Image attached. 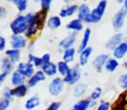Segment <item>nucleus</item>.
Segmentation results:
<instances>
[{"mask_svg":"<svg viewBox=\"0 0 127 110\" xmlns=\"http://www.w3.org/2000/svg\"><path fill=\"white\" fill-rule=\"evenodd\" d=\"M29 63L32 64L35 67L37 68H42V66L43 65V62H42V58L40 57H36L33 54H30L29 55Z\"/></svg>","mask_w":127,"mask_h":110,"instance_id":"31","label":"nucleus"},{"mask_svg":"<svg viewBox=\"0 0 127 110\" xmlns=\"http://www.w3.org/2000/svg\"><path fill=\"white\" fill-rule=\"evenodd\" d=\"M91 10L90 6H89L87 3H82L81 4L79 5V9H78V12H77V18H79L80 21L84 22V23H87V19H88L89 16L91 14Z\"/></svg>","mask_w":127,"mask_h":110,"instance_id":"9","label":"nucleus"},{"mask_svg":"<svg viewBox=\"0 0 127 110\" xmlns=\"http://www.w3.org/2000/svg\"><path fill=\"white\" fill-rule=\"evenodd\" d=\"M98 106V102H94V101H91L90 103V109H94V108H97Z\"/></svg>","mask_w":127,"mask_h":110,"instance_id":"46","label":"nucleus"},{"mask_svg":"<svg viewBox=\"0 0 127 110\" xmlns=\"http://www.w3.org/2000/svg\"><path fill=\"white\" fill-rule=\"evenodd\" d=\"M7 55V58H9L13 63H17L19 61L21 57V52L20 50H17V49H9L5 52Z\"/></svg>","mask_w":127,"mask_h":110,"instance_id":"29","label":"nucleus"},{"mask_svg":"<svg viewBox=\"0 0 127 110\" xmlns=\"http://www.w3.org/2000/svg\"><path fill=\"white\" fill-rule=\"evenodd\" d=\"M118 85L123 90H127V73H123L118 78Z\"/></svg>","mask_w":127,"mask_h":110,"instance_id":"33","label":"nucleus"},{"mask_svg":"<svg viewBox=\"0 0 127 110\" xmlns=\"http://www.w3.org/2000/svg\"><path fill=\"white\" fill-rule=\"evenodd\" d=\"M127 109V97L126 94H122L119 96L117 102H114L112 110H126Z\"/></svg>","mask_w":127,"mask_h":110,"instance_id":"19","label":"nucleus"},{"mask_svg":"<svg viewBox=\"0 0 127 110\" xmlns=\"http://www.w3.org/2000/svg\"><path fill=\"white\" fill-rule=\"evenodd\" d=\"M123 8L125 9V10L127 11V0H125V1H123Z\"/></svg>","mask_w":127,"mask_h":110,"instance_id":"47","label":"nucleus"},{"mask_svg":"<svg viewBox=\"0 0 127 110\" xmlns=\"http://www.w3.org/2000/svg\"><path fill=\"white\" fill-rule=\"evenodd\" d=\"M5 15H6V10H5V8L0 6V18L4 17Z\"/></svg>","mask_w":127,"mask_h":110,"instance_id":"45","label":"nucleus"},{"mask_svg":"<svg viewBox=\"0 0 127 110\" xmlns=\"http://www.w3.org/2000/svg\"><path fill=\"white\" fill-rule=\"evenodd\" d=\"M127 17V11L124 8H120L112 19V24L114 30L119 31L123 28Z\"/></svg>","mask_w":127,"mask_h":110,"instance_id":"3","label":"nucleus"},{"mask_svg":"<svg viewBox=\"0 0 127 110\" xmlns=\"http://www.w3.org/2000/svg\"><path fill=\"white\" fill-rule=\"evenodd\" d=\"M91 100L89 98L80 99L78 102H75L72 110H87L90 109Z\"/></svg>","mask_w":127,"mask_h":110,"instance_id":"23","label":"nucleus"},{"mask_svg":"<svg viewBox=\"0 0 127 110\" xmlns=\"http://www.w3.org/2000/svg\"><path fill=\"white\" fill-rule=\"evenodd\" d=\"M75 54H76V49L74 47L65 50L63 52V56H62L63 59L62 60L67 62V64L72 63V62H74V58H75Z\"/></svg>","mask_w":127,"mask_h":110,"instance_id":"26","label":"nucleus"},{"mask_svg":"<svg viewBox=\"0 0 127 110\" xmlns=\"http://www.w3.org/2000/svg\"><path fill=\"white\" fill-rule=\"evenodd\" d=\"M38 28H37V25L35 24V22H34L33 24H31L30 26H29L28 28H27L26 32H25V35L26 37H32L36 34V32L38 31Z\"/></svg>","mask_w":127,"mask_h":110,"instance_id":"35","label":"nucleus"},{"mask_svg":"<svg viewBox=\"0 0 127 110\" xmlns=\"http://www.w3.org/2000/svg\"><path fill=\"white\" fill-rule=\"evenodd\" d=\"M119 66V60L114 58L113 57H111V58H108L107 62L105 63L104 70H105V72H109V73H112V72H115L116 71H117Z\"/></svg>","mask_w":127,"mask_h":110,"instance_id":"18","label":"nucleus"},{"mask_svg":"<svg viewBox=\"0 0 127 110\" xmlns=\"http://www.w3.org/2000/svg\"><path fill=\"white\" fill-rule=\"evenodd\" d=\"M12 3L17 6V10L19 11L23 12L24 10H26L27 5H28V2L26 0H14V1H12Z\"/></svg>","mask_w":127,"mask_h":110,"instance_id":"34","label":"nucleus"},{"mask_svg":"<svg viewBox=\"0 0 127 110\" xmlns=\"http://www.w3.org/2000/svg\"><path fill=\"white\" fill-rule=\"evenodd\" d=\"M124 65V68L126 69V70H127V60L124 62V65Z\"/></svg>","mask_w":127,"mask_h":110,"instance_id":"48","label":"nucleus"},{"mask_svg":"<svg viewBox=\"0 0 127 110\" xmlns=\"http://www.w3.org/2000/svg\"><path fill=\"white\" fill-rule=\"evenodd\" d=\"M25 78L26 77H24V75L20 73L19 72L17 71H15V72L12 73V76H11V83L14 85V86H19V85H23L25 81Z\"/></svg>","mask_w":127,"mask_h":110,"instance_id":"25","label":"nucleus"},{"mask_svg":"<svg viewBox=\"0 0 127 110\" xmlns=\"http://www.w3.org/2000/svg\"><path fill=\"white\" fill-rule=\"evenodd\" d=\"M17 72H20L22 75H24L25 77H31L32 76L35 74V66L32 64L29 63H19V65H17Z\"/></svg>","mask_w":127,"mask_h":110,"instance_id":"8","label":"nucleus"},{"mask_svg":"<svg viewBox=\"0 0 127 110\" xmlns=\"http://www.w3.org/2000/svg\"><path fill=\"white\" fill-rule=\"evenodd\" d=\"M61 106L62 103L60 102H53L45 110H59Z\"/></svg>","mask_w":127,"mask_h":110,"instance_id":"40","label":"nucleus"},{"mask_svg":"<svg viewBox=\"0 0 127 110\" xmlns=\"http://www.w3.org/2000/svg\"><path fill=\"white\" fill-rule=\"evenodd\" d=\"M6 47V40L3 36H0V52L3 51Z\"/></svg>","mask_w":127,"mask_h":110,"instance_id":"42","label":"nucleus"},{"mask_svg":"<svg viewBox=\"0 0 127 110\" xmlns=\"http://www.w3.org/2000/svg\"><path fill=\"white\" fill-rule=\"evenodd\" d=\"M3 95H4V98L8 99V100L10 101V99L12 98V95H10V90H6L3 93Z\"/></svg>","mask_w":127,"mask_h":110,"instance_id":"43","label":"nucleus"},{"mask_svg":"<svg viewBox=\"0 0 127 110\" xmlns=\"http://www.w3.org/2000/svg\"><path fill=\"white\" fill-rule=\"evenodd\" d=\"M42 71L48 77H53V76L56 75V73L58 72L57 65H55V63H52V62L49 64H45L42 66Z\"/></svg>","mask_w":127,"mask_h":110,"instance_id":"20","label":"nucleus"},{"mask_svg":"<svg viewBox=\"0 0 127 110\" xmlns=\"http://www.w3.org/2000/svg\"><path fill=\"white\" fill-rule=\"evenodd\" d=\"M25 19H26V22H27V25L30 26L31 24H33L35 22V14L33 13H28L25 16Z\"/></svg>","mask_w":127,"mask_h":110,"instance_id":"38","label":"nucleus"},{"mask_svg":"<svg viewBox=\"0 0 127 110\" xmlns=\"http://www.w3.org/2000/svg\"><path fill=\"white\" fill-rule=\"evenodd\" d=\"M77 36H78V34L77 33H70L67 36H66L65 38H63L59 43V47L60 49L63 50V52L65 50H67L69 48H72L74 47V45L75 44Z\"/></svg>","mask_w":127,"mask_h":110,"instance_id":"6","label":"nucleus"},{"mask_svg":"<svg viewBox=\"0 0 127 110\" xmlns=\"http://www.w3.org/2000/svg\"><path fill=\"white\" fill-rule=\"evenodd\" d=\"M64 83L63 78L60 77H55L53 80H51L49 85V92L53 96H58L61 95L64 89Z\"/></svg>","mask_w":127,"mask_h":110,"instance_id":"4","label":"nucleus"},{"mask_svg":"<svg viewBox=\"0 0 127 110\" xmlns=\"http://www.w3.org/2000/svg\"><path fill=\"white\" fill-rule=\"evenodd\" d=\"M46 79V75L44 74V72L41 71H37L36 72H35L33 76L29 79L28 81V86L30 88H33L36 84H38L40 82H42Z\"/></svg>","mask_w":127,"mask_h":110,"instance_id":"14","label":"nucleus"},{"mask_svg":"<svg viewBox=\"0 0 127 110\" xmlns=\"http://www.w3.org/2000/svg\"><path fill=\"white\" fill-rule=\"evenodd\" d=\"M91 36H92V30L89 28H87L85 29V31H84L83 35H82L81 41H80V44L78 48V53H80L81 51L85 50L86 48H87L89 47L88 45H89Z\"/></svg>","mask_w":127,"mask_h":110,"instance_id":"16","label":"nucleus"},{"mask_svg":"<svg viewBox=\"0 0 127 110\" xmlns=\"http://www.w3.org/2000/svg\"><path fill=\"white\" fill-rule=\"evenodd\" d=\"M124 38L125 35L123 33H121V32L116 33L115 35H113L112 37H110L108 39V40H107L105 45V48L108 51H112V52L119 44H121L124 41Z\"/></svg>","mask_w":127,"mask_h":110,"instance_id":"5","label":"nucleus"},{"mask_svg":"<svg viewBox=\"0 0 127 110\" xmlns=\"http://www.w3.org/2000/svg\"><path fill=\"white\" fill-rule=\"evenodd\" d=\"M79 5L77 4H69L67 6H64L61 10L59 13V17L62 18H67V17H73L76 12H78Z\"/></svg>","mask_w":127,"mask_h":110,"instance_id":"13","label":"nucleus"},{"mask_svg":"<svg viewBox=\"0 0 127 110\" xmlns=\"http://www.w3.org/2000/svg\"><path fill=\"white\" fill-rule=\"evenodd\" d=\"M13 62L9 58H3L1 60V68L3 70V73H10L13 70Z\"/></svg>","mask_w":127,"mask_h":110,"instance_id":"27","label":"nucleus"},{"mask_svg":"<svg viewBox=\"0 0 127 110\" xmlns=\"http://www.w3.org/2000/svg\"><path fill=\"white\" fill-rule=\"evenodd\" d=\"M112 57L116 59L119 60L124 58L127 54V41L124 40L121 44H119L113 51H112Z\"/></svg>","mask_w":127,"mask_h":110,"instance_id":"11","label":"nucleus"},{"mask_svg":"<svg viewBox=\"0 0 127 110\" xmlns=\"http://www.w3.org/2000/svg\"><path fill=\"white\" fill-rule=\"evenodd\" d=\"M10 29H11L12 33L16 35H19L23 33H25L28 25H27L25 16L19 15L10 22Z\"/></svg>","mask_w":127,"mask_h":110,"instance_id":"2","label":"nucleus"},{"mask_svg":"<svg viewBox=\"0 0 127 110\" xmlns=\"http://www.w3.org/2000/svg\"><path fill=\"white\" fill-rule=\"evenodd\" d=\"M27 92H28V87L26 85H19V86L15 87L14 89L10 90V95L12 96L16 97H24L26 95Z\"/></svg>","mask_w":127,"mask_h":110,"instance_id":"21","label":"nucleus"},{"mask_svg":"<svg viewBox=\"0 0 127 110\" xmlns=\"http://www.w3.org/2000/svg\"><path fill=\"white\" fill-rule=\"evenodd\" d=\"M102 88L101 87H96L94 90L92 91V93L90 94V96L89 99L91 101H94V102H97L99 99H100L101 95H102Z\"/></svg>","mask_w":127,"mask_h":110,"instance_id":"32","label":"nucleus"},{"mask_svg":"<svg viewBox=\"0 0 127 110\" xmlns=\"http://www.w3.org/2000/svg\"><path fill=\"white\" fill-rule=\"evenodd\" d=\"M48 27L51 29H56V28H60L62 25V20L61 17L58 16H53L48 20Z\"/></svg>","mask_w":127,"mask_h":110,"instance_id":"30","label":"nucleus"},{"mask_svg":"<svg viewBox=\"0 0 127 110\" xmlns=\"http://www.w3.org/2000/svg\"><path fill=\"white\" fill-rule=\"evenodd\" d=\"M87 91V85L84 83H79L74 85V95L76 98L82 97Z\"/></svg>","mask_w":127,"mask_h":110,"instance_id":"22","label":"nucleus"},{"mask_svg":"<svg viewBox=\"0 0 127 110\" xmlns=\"http://www.w3.org/2000/svg\"><path fill=\"white\" fill-rule=\"evenodd\" d=\"M67 29L72 31L73 33H77L82 31L84 29V22L80 21L79 18H74L71 20L66 26Z\"/></svg>","mask_w":127,"mask_h":110,"instance_id":"15","label":"nucleus"},{"mask_svg":"<svg viewBox=\"0 0 127 110\" xmlns=\"http://www.w3.org/2000/svg\"><path fill=\"white\" fill-rule=\"evenodd\" d=\"M40 102H41L40 97L38 95H34V96L30 97V99H28L26 101V103L24 105V107H25V109L27 110H32L35 109L36 107H38L40 105Z\"/></svg>","mask_w":127,"mask_h":110,"instance_id":"24","label":"nucleus"},{"mask_svg":"<svg viewBox=\"0 0 127 110\" xmlns=\"http://www.w3.org/2000/svg\"><path fill=\"white\" fill-rule=\"evenodd\" d=\"M94 53V48L92 47H88L85 50L79 53V65L80 66H85L87 65L91 56Z\"/></svg>","mask_w":127,"mask_h":110,"instance_id":"10","label":"nucleus"},{"mask_svg":"<svg viewBox=\"0 0 127 110\" xmlns=\"http://www.w3.org/2000/svg\"><path fill=\"white\" fill-rule=\"evenodd\" d=\"M52 1L51 0H42L41 1V7H42V10H45V11H48V10L50 9Z\"/></svg>","mask_w":127,"mask_h":110,"instance_id":"39","label":"nucleus"},{"mask_svg":"<svg viewBox=\"0 0 127 110\" xmlns=\"http://www.w3.org/2000/svg\"><path fill=\"white\" fill-rule=\"evenodd\" d=\"M10 101L6 98H2L0 99V110H6L10 106Z\"/></svg>","mask_w":127,"mask_h":110,"instance_id":"37","label":"nucleus"},{"mask_svg":"<svg viewBox=\"0 0 127 110\" xmlns=\"http://www.w3.org/2000/svg\"><path fill=\"white\" fill-rule=\"evenodd\" d=\"M47 15H48V11H45V10H41L40 11L35 13V22L37 25V28H38L39 30L42 29V28L44 27L46 18H47Z\"/></svg>","mask_w":127,"mask_h":110,"instance_id":"17","label":"nucleus"},{"mask_svg":"<svg viewBox=\"0 0 127 110\" xmlns=\"http://www.w3.org/2000/svg\"><path fill=\"white\" fill-rule=\"evenodd\" d=\"M70 69L71 67L69 66V64H67V62L63 61V60H61L57 63V71L61 76L65 77L67 72L70 71Z\"/></svg>","mask_w":127,"mask_h":110,"instance_id":"28","label":"nucleus"},{"mask_svg":"<svg viewBox=\"0 0 127 110\" xmlns=\"http://www.w3.org/2000/svg\"><path fill=\"white\" fill-rule=\"evenodd\" d=\"M109 58H110V57L106 54H101L97 55L96 57H94V58L92 61V65L94 66V68L95 69L96 72H101L102 71H103L104 67H105V63L107 62Z\"/></svg>","mask_w":127,"mask_h":110,"instance_id":"7","label":"nucleus"},{"mask_svg":"<svg viewBox=\"0 0 127 110\" xmlns=\"http://www.w3.org/2000/svg\"><path fill=\"white\" fill-rule=\"evenodd\" d=\"M126 35H127V28H126Z\"/></svg>","mask_w":127,"mask_h":110,"instance_id":"49","label":"nucleus"},{"mask_svg":"<svg viewBox=\"0 0 127 110\" xmlns=\"http://www.w3.org/2000/svg\"><path fill=\"white\" fill-rule=\"evenodd\" d=\"M6 77H7L6 73H3V72H2V73L0 74V87H1V85L3 84V81L6 79Z\"/></svg>","mask_w":127,"mask_h":110,"instance_id":"44","label":"nucleus"},{"mask_svg":"<svg viewBox=\"0 0 127 110\" xmlns=\"http://www.w3.org/2000/svg\"><path fill=\"white\" fill-rule=\"evenodd\" d=\"M108 2L106 0H101L98 3L95 8H94L91 11V14L87 19V24H97L102 20L105 12L106 10Z\"/></svg>","mask_w":127,"mask_h":110,"instance_id":"1","label":"nucleus"},{"mask_svg":"<svg viewBox=\"0 0 127 110\" xmlns=\"http://www.w3.org/2000/svg\"><path fill=\"white\" fill-rule=\"evenodd\" d=\"M42 62H43V65L50 63V59H51L50 54H43V55H42Z\"/></svg>","mask_w":127,"mask_h":110,"instance_id":"41","label":"nucleus"},{"mask_svg":"<svg viewBox=\"0 0 127 110\" xmlns=\"http://www.w3.org/2000/svg\"><path fill=\"white\" fill-rule=\"evenodd\" d=\"M111 103L105 100H101L99 103L98 104L96 110H110Z\"/></svg>","mask_w":127,"mask_h":110,"instance_id":"36","label":"nucleus"},{"mask_svg":"<svg viewBox=\"0 0 127 110\" xmlns=\"http://www.w3.org/2000/svg\"><path fill=\"white\" fill-rule=\"evenodd\" d=\"M10 46L12 47V49L20 50L26 47V39L21 35H13L11 36V40H10Z\"/></svg>","mask_w":127,"mask_h":110,"instance_id":"12","label":"nucleus"}]
</instances>
